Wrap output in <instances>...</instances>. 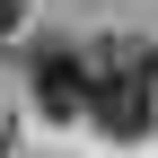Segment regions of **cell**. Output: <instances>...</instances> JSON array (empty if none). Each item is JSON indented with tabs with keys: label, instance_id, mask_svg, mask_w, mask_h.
Listing matches in <instances>:
<instances>
[{
	"label": "cell",
	"instance_id": "obj_1",
	"mask_svg": "<svg viewBox=\"0 0 158 158\" xmlns=\"http://www.w3.org/2000/svg\"><path fill=\"white\" fill-rule=\"evenodd\" d=\"M88 62H97V106H88V123L106 132V141H149V123H158V44L106 35Z\"/></svg>",
	"mask_w": 158,
	"mask_h": 158
},
{
	"label": "cell",
	"instance_id": "obj_2",
	"mask_svg": "<svg viewBox=\"0 0 158 158\" xmlns=\"http://www.w3.org/2000/svg\"><path fill=\"white\" fill-rule=\"evenodd\" d=\"M27 88H35V114H44V123H79V114L97 106V62L70 53V44H35Z\"/></svg>",
	"mask_w": 158,
	"mask_h": 158
},
{
	"label": "cell",
	"instance_id": "obj_3",
	"mask_svg": "<svg viewBox=\"0 0 158 158\" xmlns=\"http://www.w3.org/2000/svg\"><path fill=\"white\" fill-rule=\"evenodd\" d=\"M9 27H18V0H0V35H9Z\"/></svg>",
	"mask_w": 158,
	"mask_h": 158
}]
</instances>
